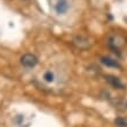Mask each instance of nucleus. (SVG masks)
<instances>
[{
	"mask_svg": "<svg viewBox=\"0 0 127 127\" xmlns=\"http://www.w3.org/2000/svg\"><path fill=\"white\" fill-rule=\"evenodd\" d=\"M126 44V39L121 34H112L108 37V46L114 50H120Z\"/></svg>",
	"mask_w": 127,
	"mask_h": 127,
	"instance_id": "1",
	"label": "nucleus"
},
{
	"mask_svg": "<svg viewBox=\"0 0 127 127\" xmlns=\"http://www.w3.org/2000/svg\"><path fill=\"white\" fill-rule=\"evenodd\" d=\"M20 61H21V64L26 68H34L37 64L39 60L34 54H25Z\"/></svg>",
	"mask_w": 127,
	"mask_h": 127,
	"instance_id": "2",
	"label": "nucleus"
},
{
	"mask_svg": "<svg viewBox=\"0 0 127 127\" xmlns=\"http://www.w3.org/2000/svg\"><path fill=\"white\" fill-rule=\"evenodd\" d=\"M73 43H75L78 48H81V49H86V48L90 47L89 39L85 37V36H77V37H75V39H73Z\"/></svg>",
	"mask_w": 127,
	"mask_h": 127,
	"instance_id": "3",
	"label": "nucleus"
},
{
	"mask_svg": "<svg viewBox=\"0 0 127 127\" xmlns=\"http://www.w3.org/2000/svg\"><path fill=\"white\" fill-rule=\"evenodd\" d=\"M106 81H107L112 86H114V88H117V89H124L125 88V85L121 83V81H120L118 77H116V76L108 75V76H106Z\"/></svg>",
	"mask_w": 127,
	"mask_h": 127,
	"instance_id": "4",
	"label": "nucleus"
},
{
	"mask_svg": "<svg viewBox=\"0 0 127 127\" xmlns=\"http://www.w3.org/2000/svg\"><path fill=\"white\" fill-rule=\"evenodd\" d=\"M69 8V5H68V1L66 0H58L57 5H56V11L57 13H65Z\"/></svg>",
	"mask_w": 127,
	"mask_h": 127,
	"instance_id": "5",
	"label": "nucleus"
},
{
	"mask_svg": "<svg viewBox=\"0 0 127 127\" xmlns=\"http://www.w3.org/2000/svg\"><path fill=\"white\" fill-rule=\"evenodd\" d=\"M101 63L105 64L106 66H111V68H119V63L114 60H112L110 57H103L101 58Z\"/></svg>",
	"mask_w": 127,
	"mask_h": 127,
	"instance_id": "6",
	"label": "nucleus"
},
{
	"mask_svg": "<svg viewBox=\"0 0 127 127\" xmlns=\"http://www.w3.org/2000/svg\"><path fill=\"white\" fill-rule=\"evenodd\" d=\"M114 124H116L118 127H127V120L125 119V118H121V117L117 118V119L114 120Z\"/></svg>",
	"mask_w": 127,
	"mask_h": 127,
	"instance_id": "7",
	"label": "nucleus"
},
{
	"mask_svg": "<svg viewBox=\"0 0 127 127\" xmlns=\"http://www.w3.org/2000/svg\"><path fill=\"white\" fill-rule=\"evenodd\" d=\"M44 79H46L47 82H53L54 81V73L51 72V71H47V72L44 73Z\"/></svg>",
	"mask_w": 127,
	"mask_h": 127,
	"instance_id": "8",
	"label": "nucleus"
},
{
	"mask_svg": "<svg viewBox=\"0 0 127 127\" xmlns=\"http://www.w3.org/2000/svg\"><path fill=\"white\" fill-rule=\"evenodd\" d=\"M126 106H127V104H126Z\"/></svg>",
	"mask_w": 127,
	"mask_h": 127,
	"instance_id": "9",
	"label": "nucleus"
}]
</instances>
